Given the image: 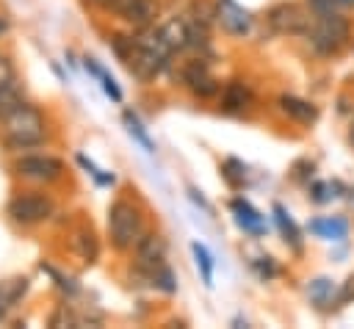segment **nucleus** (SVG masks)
Segmentation results:
<instances>
[{"label":"nucleus","mask_w":354,"mask_h":329,"mask_svg":"<svg viewBox=\"0 0 354 329\" xmlns=\"http://www.w3.org/2000/svg\"><path fill=\"white\" fill-rule=\"evenodd\" d=\"M44 135H47L44 113L30 102H19L6 119H0V138L11 149H33L44 141Z\"/></svg>","instance_id":"f257e3e1"},{"label":"nucleus","mask_w":354,"mask_h":329,"mask_svg":"<svg viewBox=\"0 0 354 329\" xmlns=\"http://www.w3.org/2000/svg\"><path fill=\"white\" fill-rule=\"evenodd\" d=\"M108 235H111V246L116 252H130L138 243V238L144 235L141 207L133 205L130 199H116L108 207Z\"/></svg>","instance_id":"f03ea898"},{"label":"nucleus","mask_w":354,"mask_h":329,"mask_svg":"<svg viewBox=\"0 0 354 329\" xmlns=\"http://www.w3.org/2000/svg\"><path fill=\"white\" fill-rule=\"evenodd\" d=\"M348 30H351L348 19L340 17L337 11H332V14H326V17H313V25H310V30H307V39H310V44H313L321 55H335V53L346 44Z\"/></svg>","instance_id":"7ed1b4c3"},{"label":"nucleus","mask_w":354,"mask_h":329,"mask_svg":"<svg viewBox=\"0 0 354 329\" xmlns=\"http://www.w3.org/2000/svg\"><path fill=\"white\" fill-rule=\"evenodd\" d=\"M169 55H171V53L163 50L155 36L147 39V41H138V39H136V47H133V53L127 55L124 64H127V69H130V75H133L136 80L149 83V80H155V77L163 72Z\"/></svg>","instance_id":"20e7f679"},{"label":"nucleus","mask_w":354,"mask_h":329,"mask_svg":"<svg viewBox=\"0 0 354 329\" xmlns=\"http://www.w3.org/2000/svg\"><path fill=\"white\" fill-rule=\"evenodd\" d=\"M6 213L11 221H17L22 227H33L53 216V199L44 194H19L8 202Z\"/></svg>","instance_id":"39448f33"},{"label":"nucleus","mask_w":354,"mask_h":329,"mask_svg":"<svg viewBox=\"0 0 354 329\" xmlns=\"http://www.w3.org/2000/svg\"><path fill=\"white\" fill-rule=\"evenodd\" d=\"M268 25L285 36H307L313 17H310V8L299 6V3H277L268 11Z\"/></svg>","instance_id":"423d86ee"},{"label":"nucleus","mask_w":354,"mask_h":329,"mask_svg":"<svg viewBox=\"0 0 354 329\" xmlns=\"http://www.w3.org/2000/svg\"><path fill=\"white\" fill-rule=\"evenodd\" d=\"M14 171L33 182H53L64 174V163L53 155H22V158H17Z\"/></svg>","instance_id":"0eeeda50"},{"label":"nucleus","mask_w":354,"mask_h":329,"mask_svg":"<svg viewBox=\"0 0 354 329\" xmlns=\"http://www.w3.org/2000/svg\"><path fill=\"white\" fill-rule=\"evenodd\" d=\"M133 263H136V271H141L144 276L152 274L155 268L166 265V241L158 235V232H144L138 238V243L133 246Z\"/></svg>","instance_id":"6e6552de"},{"label":"nucleus","mask_w":354,"mask_h":329,"mask_svg":"<svg viewBox=\"0 0 354 329\" xmlns=\"http://www.w3.org/2000/svg\"><path fill=\"white\" fill-rule=\"evenodd\" d=\"M113 11H116L127 25H133V28H147V25H152V22L158 19V14H160V8H158L155 0H119Z\"/></svg>","instance_id":"1a4fd4ad"},{"label":"nucleus","mask_w":354,"mask_h":329,"mask_svg":"<svg viewBox=\"0 0 354 329\" xmlns=\"http://www.w3.org/2000/svg\"><path fill=\"white\" fill-rule=\"evenodd\" d=\"M216 19L218 25L230 33V36H243L249 28H252V14L246 8H241L238 3L232 0H218L216 6Z\"/></svg>","instance_id":"9d476101"},{"label":"nucleus","mask_w":354,"mask_h":329,"mask_svg":"<svg viewBox=\"0 0 354 329\" xmlns=\"http://www.w3.org/2000/svg\"><path fill=\"white\" fill-rule=\"evenodd\" d=\"M155 39L160 41V47L163 50H169V53H177V50H185L188 47V22L185 19H180V17H171V19H166L158 30H155Z\"/></svg>","instance_id":"9b49d317"},{"label":"nucleus","mask_w":354,"mask_h":329,"mask_svg":"<svg viewBox=\"0 0 354 329\" xmlns=\"http://www.w3.org/2000/svg\"><path fill=\"white\" fill-rule=\"evenodd\" d=\"M230 207H232L235 221H238V227H241L243 232H249V235H254V238L266 235V216L257 213L246 199H235Z\"/></svg>","instance_id":"f8f14e48"},{"label":"nucleus","mask_w":354,"mask_h":329,"mask_svg":"<svg viewBox=\"0 0 354 329\" xmlns=\"http://www.w3.org/2000/svg\"><path fill=\"white\" fill-rule=\"evenodd\" d=\"M252 102V91L241 80H230L221 91V111L224 113H243Z\"/></svg>","instance_id":"ddd939ff"},{"label":"nucleus","mask_w":354,"mask_h":329,"mask_svg":"<svg viewBox=\"0 0 354 329\" xmlns=\"http://www.w3.org/2000/svg\"><path fill=\"white\" fill-rule=\"evenodd\" d=\"M279 108H282V113H288L290 119H296L301 124H313L318 119V108L313 102L301 100V97H293V94H282L279 97Z\"/></svg>","instance_id":"4468645a"},{"label":"nucleus","mask_w":354,"mask_h":329,"mask_svg":"<svg viewBox=\"0 0 354 329\" xmlns=\"http://www.w3.org/2000/svg\"><path fill=\"white\" fill-rule=\"evenodd\" d=\"M310 232L324 241H343L348 235V224L340 216H324V218L310 221Z\"/></svg>","instance_id":"2eb2a0df"},{"label":"nucleus","mask_w":354,"mask_h":329,"mask_svg":"<svg viewBox=\"0 0 354 329\" xmlns=\"http://www.w3.org/2000/svg\"><path fill=\"white\" fill-rule=\"evenodd\" d=\"M307 293H310V301H313L321 312H326V310H332V304H337V288H335L332 279H326V276L313 279L310 288H307Z\"/></svg>","instance_id":"dca6fc26"},{"label":"nucleus","mask_w":354,"mask_h":329,"mask_svg":"<svg viewBox=\"0 0 354 329\" xmlns=\"http://www.w3.org/2000/svg\"><path fill=\"white\" fill-rule=\"evenodd\" d=\"M274 218L279 224V232L285 238V243L293 249V252H301V229L296 227V221L290 218V213L282 207V205H274Z\"/></svg>","instance_id":"f3484780"},{"label":"nucleus","mask_w":354,"mask_h":329,"mask_svg":"<svg viewBox=\"0 0 354 329\" xmlns=\"http://www.w3.org/2000/svg\"><path fill=\"white\" fill-rule=\"evenodd\" d=\"M72 246H75V252L83 263H94L97 254H100V243H97V235L91 232V227H80L72 238Z\"/></svg>","instance_id":"a211bd4d"},{"label":"nucleus","mask_w":354,"mask_h":329,"mask_svg":"<svg viewBox=\"0 0 354 329\" xmlns=\"http://www.w3.org/2000/svg\"><path fill=\"white\" fill-rule=\"evenodd\" d=\"M25 290H28V279L25 276H17L11 282H0V318L22 299Z\"/></svg>","instance_id":"6ab92c4d"},{"label":"nucleus","mask_w":354,"mask_h":329,"mask_svg":"<svg viewBox=\"0 0 354 329\" xmlns=\"http://www.w3.org/2000/svg\"><path fill=\"white\" fill-rule=\"evenodd\" d=\"M83 64H86V69H88V72H91V75H94V77L102 83L105 94H108L113 102H122V88L116 86V80H113V77H111V75H108V72H105V69H102V66H100L94 58H88V55H86V58H83Z\"/></svg>","instance_id":"aec40b11"},{"label":"nucleus","mask_w":354,"mask_h":329,"mask_svg":"<svg viewBox=\"0 0 354 329\" xmlns=\"http://www.w3.org/2000/svg\"><path fill=\"white\" fill-rule=\"evenodd\" d=\"M19 102H25V97H22V88H19L17 77H14V80L0 86V119H6Z\"/></svg>","instance_id":"412c9836"},{"label":"nucleus","mask_w":354,"mask_h":329,"mask_svg":"<svg viewBox=\"0 0 354 329\" xmlns=\"http://www.w3.org/2000/svg\"><path fill=\"white\" fill-rule=\"evenodd\" d=\"M191 252H194V260H196V268H199V274H202L205 288H213V257H210V252H207L199 241L191 243Z\"/></svg>","instance_id":"4be33fe9"},{"label":"nucleus","mask_w":354,"mask_h":329,"mask_svg":"<svg viewBox=\"0 0 354 329\" xmlns=\"http://www.w3.org/2000/svg\"><path fill=\"white\" fill-rule=\"evenodd\" d=\"M124 124H127V133L147 149V152H155V144H152V138L147 135V130H144V124L138 122V116L133 113V111H124Z\"/></svg>","instance_id":"5701e85b"},{"label":"nucleus","mask_w":354,"mask_h":329,"mask_svg":"<svg viewBox=\"0 0 354 329\" xmlns=\"http://www.w3.org/2000/svg\"><path fill=\"white\" fill-rule=\"evenodd\" d=\"M147 279H152V285H155L158 290H163V293H174V290H177V276H174V271H171L169 265L155 268L152 274H147Z\"/></svg>","instance_id":"b1692460"},{"label":"nucleus","mask_w":354,"mask_h":329,"mask_svg":"<svg viewBox=\"0 0 354 329\" xmlns=\"http://www.w3.org/2000/svg\"><path fill=\"white\" fill-rule=\"evenodd\" d=\"M221 174L227 177V182H230V185H241V182H243V177H246V169H243V163H238L235 158H227V160H224V166H221Z\"/></svg>","instance_id":"393cba45"},{"label":"nucleus","mask_w":354,"mask_h":329,"mask_svg":"<svg viewBox=\"0 0 354 329\" xmlns=\"http://www.w3.org/2000/svg\"><path fill=\"white\" fill-rule=\"evenodd\" d=\"M337 188H340L337 182H315V185L310 188V196H313V202L324 205V202H329L332 196H337V194H335Z\"/></svg>","instance_id":"a878e982"},{"label":"nucleus","mask_w":354,"mask_h":329,"mask_svg":"<svg viewBox=\"0 0 354 329\" xmlns=\"http://www.w3.org/2000/svg\"><path fill=\"white\" fill-rule=\"evenodd\" d=\"M111 47H113V53H116L122 61H127V55H130V53H133V47H136V39L116 33V36L111 39Z\"/></svg>","instance_id":"bb28decb"},{"label":"nucleus","mask_w":354,"mask_h":329,"mask_svg":"<svg viewBox=\"0 0 354 329\" xmlns=\"http://www.w3.org/2000/svg\"><path fill=\"white\" fill-rule=\"evenodd\" d=\"M335 3L337 0H307V8H310L313 17H326V14L335 11Z\"/></svg>","instance_id":"cd10ccee"},{"label":"nucleus","mask_w":354,"mask_h":329,"mask_svg":"<svg viewBox=\"0 0 354 329\" xmlns=\"http://www.w3.org/2000/svg\"><path fill=\"white\" fill-rule=\"evenodd\" d=\"M252 265H254V271L260 274V279H271V276H277V265L271 263V257H260V260H254Z\"/></svg>","instance_id":"c85d7f7f"},{"label":"nucleus","mask_w":354,"mask_h":329,"mask_svg":"<svg viewBox=\"0 0 354 329\" xmlns=\"http://www.w3.org/2000/svg\"><path fill=\"white\" fill-rule=\"evenodd\" d=\"M354 299V274L346 279V285L337 290V304H346V301H351Z\"/></svg>","instance_id":"c756f323"},{"label":"nucleus","mask_w":354,"mask_h":329,"mask_svg":"<svg viewBox=\"0 0 354 329\" xmlns=\"http://www.w3.org/2000/svg\"><path fill=\"white\" fill-rule=\"evenodd\" d=\"M8 80H14V64L0 55V86L8 83Z\"/></svg>","instance_id":"7c9ffc66"},{"label":"nucleus","mask_w":354,"mask_h":329,"mask_svg":"<svg viewBox=\"0 0 354 329\" xmlns=\"http://www.w3.org/2000/svg\"><path fill=\"white\" fill-rule=\"evenodd\" d=\"M88 3H94V6H100V8H108V11H113L119 0H88Z\"/></svg>","instance_id":"2f4dec72"},{"label":"nucleus","mask_w":354,"mask_h":329,"mask_svg":"<svg viewBox=\"0 0 354 329\" xmlns=\"http://www.w3.org/2000/svg\"><path fill=\"white\" fill-rule=\"evenodd\" d=\"M6 30H8V19H6V17H3V14H0V36H3V33H6Z\"/></svg>","instance_id":"473e14b6"},{"label":"nucleus","mask_w":354,"mask_h":329,"mask_svg":"<svg viewBox=\"0 0 354 329\" xmlns=\"http://www.w3.org/2000/svg\"><path fill=\"white\" fill-rule=\"evenodd\" d=\"M348 144H351V149H354V122H351V127H348Z\"/></svg>","instance_id":"72a5a7b5"},{"label":"nucleus","mask_w":354,"mask_h":329,"mask_svg":"<svg viewBox=\"0 0 354 329\" xmlns=\"http://www.w3.org/2000/svg\"><path fill=\"white\" fill-rule=\"evenodd\" d=\"M340 6H354V0H337Z\"/></svg>","instance_id":"f704fd0d"}]
</instances>
